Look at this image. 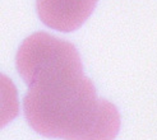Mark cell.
Segmentation results:
<instances>
[{
    "label": "cell",
    "mask_w": 157,
    "mask_h": 140,
    "mask_svg": "<svg viewBox=\"0 0 157 140\" xmlns=\"http://www.w3.org/2000/svg\"><path fill=\"white\" fill-rule=\"evenodd\" d=\"M17 69L29 87L23 101L25 116L38 134L87 140L116 136L119 112L97 97L72 43L45 32L35 33L21 45Z\"/></svg>",
    "instance_id": "1"
},
{
    "label": "cell",
    "mask_w": 157,
    "mask_h": 140,
    "mask_svg": "<svg viewBox=\"0 0 157 140\" xmlns=\"http://www.w3.org/2000/svg\"><path fill=\"white\" fill-rule=\"evenodd\" d=\"M97 0H37V13L48 27L72 32L88 19Z\"/></svg>",
    "instance_id": "2"
},
{
    "label": "cell",
    "mask_w": 157,
    "mask_h": 140,
    "mask_svg": "<svg viewBox=\"0 0 157 140\" xmlns=\"http://www.w3.org/2000/svg\"><path fill=\"white\" fill-rule=\"evenodd\" d=\"M18 92L13 82L0 73V129L18 116Z\"/></svg>",
    "instance_id": "3"
}]
</instances>
